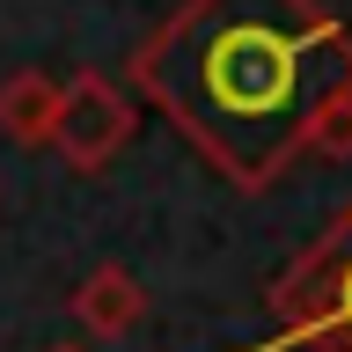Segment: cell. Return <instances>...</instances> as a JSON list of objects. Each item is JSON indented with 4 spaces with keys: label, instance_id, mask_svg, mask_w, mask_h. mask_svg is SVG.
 <instances>
[{
    "label": "cell",
    "instance_id": "1",
    "mask_svg": "<svg viewBox=\"0 0 352 352\" xmlns=\"http://www.w3.org/2000/svg\"><path fill=\"white\" fill-rule=\"evenodd\" d=\"M132 81L235 191H272L352 88V30L323 0H184L132 52Z\"/></svg>",
    "mask_w": 352,
    "mask_h": 352
},
{
    "label": "cell",
    "instance_id": "2",
    "mask_svg": "<svg viewBox=\"0 0 352 352\" xmlns=\"http://www.w3.org/2000/svg\"><path fill=\"white\" fill-rule=\"evenodd\" d=\"M272 316L286 338H308L316 352H352V206L323 228V242L308 257L279 272Z\"/></svg>",
    "mask_w": 352,
    "mask_h": 352
},
{
    "label": "cell",
    "instance_id": "3",
    "mask_svg": "<svg viewBox=\"0 0 352 352\" xmlns=\"http://www.w3.org/2000/svg\"><path fill=\"white\" fill-rule=\"evenodd\" d=\"M132 140V96L110 74H74L59 88V118H52V147L66 154V169H110Z\"/></svg>",
    "mask_w": 352,
    "mask_h": 352
},
{
    "label": "cell",
    "instance_id": "4",
    "mask_svg": "<svg viewBox=\"0 0 352 352\" xmlns=\"http://www.w3.org/2000/svg\"><path fill=\"white\" fill-rule=\"evenodd\" d=\"M74 316H81L88 338H125L147 316V294H140V279H132L125 264H96L81 279V294H74Z\"/></svg>",
    "mask_w": 352,
    "mask_h": 352
},
{
    "label": "cell",
    "instance_id": "5",
    "mask_svg": "<svg viewBox=\"0 0 352 352\" xmlns=\"http://www.w3.org/2000/svg\"><path fill=\"white\" fill-rule=\"evenodd\" d=\"M52 118H59V81L52 74L22 66V74L0 81V132L15 147H52Z\"/></svg>",
    "mask_w": 352,
    "mask_h": 352
},
{
    "label": "cell",
    "instance_id": "6",
    "mask_svg": "<svg viewBox=\"0 0 352 352\" xmlns=\"http://www.w3.org/2000/svg\"><path fill=\"white\" fill-rule=\"evenodd\" d=\"M308 154H323V162H345L352 154V88L345 96H330L316 110V125H308Z\"/></svg>",
    "mask_w": 352,
    "mask_h": 352
},
{
    "label": "cell",
    "instance_id": "7",
    "mask_svg": "<svg viewBox=\"0 0 352 352\" xmlns=\"http://www.w3.org/2000/svg\"><path fill=\"white\" fill-rule=\"evenodd\" d=\"M52 352H74V345H52Z\"/></svg>",
    "mask_w": 352,
    "mask_h": 352
}]
</instances>
